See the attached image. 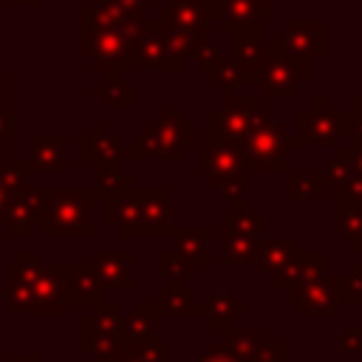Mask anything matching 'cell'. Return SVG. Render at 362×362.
<instances>
[{"label":"cell","instance_id":"obj_1","mask_svg":"<svg viewBox=\"0 0 362 362\" xmlns=\"http://www.w3.org/2000/svg\"><path fill=\"white\" fill-rule=\"evenodd\" d=\"M93 187L51 184L42 187L40 235L45 240H90L93 238Z\"/></svg>","mask_w":362,"mask_h":362},{"label":"cell","instance_id":"obj_2","mask_svg":"<svg viewBox=\"0 0 362 362\" xmlns=\"http://www.w3.org/2000/svg\"><path fill=\"white\" fill-rule=\"evenodd\" d=\"M263 107L260 93H238L223 88L221 107H212L206 116V144H232L243 147L246 136L257 127V113Z\"/></svg>","mask_w":362,"mask_h":362},{"label":"cell","instance_id":"obj_3","mask_svg":"<svg viewBox=\"0 0 362 362\" xmlns=\"http://www.w3.org/2000/svg\"><path fill=\"white\" fill-rule=\"evenodd\" d=\"M14 269L20 272L28 294V314H45V317L65 314L68 291L57 266L45 263L40 252H20L14 260Z\"/></svg>","mask_w":362,"mask_h":362},{"label":"cell","instance_id":"obj_4","mask_svg":"<svg viewBox=\"0 0 362 362\" xmlns=\"http://www.w3.org/2000/svg\"><path fill=\"white\" fill-rule=\"evenodd\" d=\"M181 124H184V110L178 107L158 110V116L147 122L144 130L133 136L130 144L122 150V161H144V158L181 161L187 153L181 141Z\"/></svg>","mask_w":362,"mask_h":362},{"label":"cell","instance_id":"obj_5","mask_svg":"<svg viewBox=\"0 0 362 362\" xmlns=\"http://www.w3.org/2000/svg\"><path fill=\"white\" fill-rule=\"evenodd\" d=\"M351 130V113L348 107H328L325 96H314L311 107H303L297 113V133H288V150H308V147H328L337 150L339 139H345Z\"/></svg>","mask_w":362,"mask_h":362},{"label":"cell","instance_id":"obj_6","mask_svg":"<svg viewBox=\"0 0 362 362\" xmlns=\"http://www.w3.org/2000/svg\"><path fill=\"white\" fill-rule=\"evenodd\" d=\"M260 212L252 209L246 201H235V206L229 212L221 215V260L229 266H246L257 260L260 252Z\"/></svg>","mask_w":362,"mask_h":362},{"label":"cell","instance_id":"obj_7","mask_svg":"<svg viewBox=\"0 0 362 362\" xmlns=\"http://www.w3.org/2000/svg\"><path fill=\"white\" fill-rule=\"evenodd\" d=\"M122 317L124 314L116 300H102L82 317V351L93 362H113L124 351Z\"/></svg>","mask_w":362,"mask_h":362},{"label":"cell","instance_id":"obj_8","mask_svg":"<svg viewBox=\"0 0 362 362\" xmlns=\"http://www.w3.org/2000/svg\"><path fill=\"white\" fill-rule=\"evenodd\" d=\"M314 82V62L311 59H303V57H291L274 45H269V54L260 65V74H257V93L266 99V96H300V88L303 85H311Z\"/></svg>","mask_w":362,"mask_h":362},{"label":"cell","instance_id":"obj_9","mask_svg":"<svg viewBox=\"0 0 362 362\" xmlns=\"http://www.w3.org/2000/svg\"><path fill=\"white\" fill-rule=\"evenodd\" d=\"M240 153L249 175H283L288 153V124L274 119L269 124L255 127L246 136Z\"/></svg>","mask_w":362,"mask_h":362},{"label":"cell","instance_id":"obj_10","mask_svg":"<svg viewBox=\"0 0 362 362\" xmlns=\"http://www.w3.org/2000/svg\"><path fill=\"white\" fill-rule=\"evenodd\" d=\"M144 68H156V71H181L184 62L170 51L161 23L156 20V14L150 11L141 23H136L130 28V48H127V71H144Z\"/></svg>","mask_w":362,"mask_h":362},{"label":"cell","instance_id":"obj_11","mask_svg":"<svg viewBox=\"0 0 362 362\" xmlns=\"http://www.w3.org/2000/svg\"><path fill=\"white\" fill-rule=\"evenodd\" d=\"M130 28L79 31V54H82V59H88L90 68L99 71V74H122V71H127Z\"/></svg>","mask_w":362,"mask_h":362},{"label":"cell","instance_id":"obj_12","mask_svg":"<svg viewBox=\"0 0 362 362\" xmlns=\"http://www.w3.org/2000/svg\"><path fill=\"white\" fill-rule=\"evenodd\" d=\"M272 45L303 59H322L325 57V23L320 17L286 20L280 31L272 34Z\"/></svg>","mask_w":362,"mask_h":362},{"label":"cell","instance_id":"obj_13","mask_svg":"<svg viewBox=\"0 0 362 362\" xmlns=\"http://www.w3.org/2000/svg\"><path fill=\"white\" fill-rule=\"evenodd\" d=\"M192 153H195V173L204 175V181L215 189H221V184H226L229 178L246 173L240 147H232V144H204L201 147V144H195Z\"/></svg>","mask_w":362,"mask_h":362},{"label":"cell","instance_id":"obj_14","mask_svg":"<svg viewBox=\"0 0 362 362\" xmlns=\"http://www.w3.org/2000/svg\"><path fill=\"white\" fill-rule=\"evenodd\" d=\"M40 209H42V187L23 184L20 189L11 192L6 212H3V238L8 240H23L31 235V226L40 223Z\"/></svg>","mask_w":362,"mask_h":362},{"label":"cell","instance_id":"obj_15","mask_svg":"<svg viewBox=\"0 0 362 362\" xmlns=\"http://www.w3.org/2000/svg\"><path fill=\"white\" fill-rule=\"evenodd\" d=\"M274 17V0H212V20L221 23L223 34L263 28Z\"/></svg>","mask_w":362,"mask_h":362},{"label":"cell","instance_id":"obj_16","mask_svg":"<svg viewBox=\"0 0 362 362\" xmlns=\"http://www.w3.org/2000/svg\"><path fill=\"white\" fill-rule=\"evenodd\" d=\"M325 272H328V260H325V252L322 249H300L291 257V263L272 277V286L277 291H283L288 303H294L297 294H300V288L308 286V283H314V280H320Z\"/></svg>","mask_w":362,"mask_h":362},{"label":"cell","instance_id":"obj_17","mask_svg":"<svg viewBox=\"0 0 362 362\" xmlns=\"http://www.w3.org/2000/svg\"><path fill=\"white\" fill-rule=\"evenodd\" d=\"M170 215H173V189L147 187L141 215L122 238H170Z\"/></svg>","mask_w":362,"mask_h":362},{"label":"cell","instance_id":"obj_18","mask_svg":"<svg viewBox=\"0 0 362 362\" xmlns=\"http://www.w3.org/2000/svg\"><path fill=\"white\" fill-rule=\"evenodd\" d=\"M156 17H161L164 23L198 34V37H209V20H212V0H167L158 3L153 8Z\"/></svg>","mask_w":362,"mask_h":362},{"label":"cell","instance_id":"obj_19","mask_svg":"<svg viewBox=\"0 0 362 362\" xmlns=\"http://www.w3.org/2000/svg\"><path fill=\"white\" fill-rule=\"evenodd\" d=\"M65 147L68 139L62 133L57 136H28V175H65L68 173V161H65Z\"/></svg>","mask_w":362,"mask_h":362},{"label":"cell","instance_id":"obj_20","mask_svg":"<svg viewBox=\"0 0 362 362\" xmlns=\"http://www.w3.org/2000/svg\"><path fill=\"white\" fill-rule=\"evenodd\" d=\"M300 317H334L342 305V297H339V277H331V274H322L320 280L308 283L300 288L297 300H294Z\"/></svg>","mask_w":362,"mask_h":362},{"label":"cell","instance_id":"obj_21","mask_svg":"<svg viewBox=\"0 0 362 362\" xmlns=\"http://www.w3.org/2000/svg\"><path fill=\"white\" fill-rule=\"evenodd\" d=\"M122 141L116 133L107 130L105 122H93L90 133H85L79 139V153L82 158L93 167V170H105V167H122Z\"/></svg>","mask_w":362,"mask_h":362},{"label":"cell","instance_id":"obj_22","mask_svg":"<svg viewBox=\"0 0 362 362\" xmlns=\"http://www.w3.org/2000/svg\"><path fill=\"white\" fill-rule=\"evenodd\" d=\"M62 280H65V291H68V303H102L105 300V286L96 277V272L90 269V263H57Z\"/></svg>","mask_w":362,"mask_h":362},{"label":"cell","instance_id":"obj_23","mask_svg":"<svg viewBox=\"0 0 362 362\" xmlns=\"http://www.w3.org/2000/svg\"><path fill=\"white\" fill-rule=\"evenodd\" d=\"M235 45H232V62L243 71L246 82L249 85H257V74H260V65L269 54V45L263 42L260 37V28H252V31H238L232 34Z\"/></svg>","mask_w":362,"mask_h":362},{"label":"cell","instance_id":"obj_24","mask_svg":"<svg viewBox=\"0 0 362 362\" xmlns=\"http://www.w3.org/2000/svg\"><path fill=\"white\" fill-rule=\"evenodd\" d=\"M130 260L133 255L130 252H110V249H96L90 255V269L96 272V277L102 280L105 288H119V291H127L133 286L130 280Z\"/></svg>","mask_w":362,"mask_h":362},{"label":"cell","instance_id":"obj_25","mask_svg":"<svg viewBox=\"0 0 362 362\" xmlns=\"http://www.w3.org/2000/svg\"><path fill=\"white\" fill-rule=\"evenodd\" d=\"M249 314V303H243L240 297H235L232 291H212L204 303H201V311L198 317L206 320L209 328L215 331H229L235 328V320Z\"/></svg>","mask_w":362,"mask_h":362},{"label":"cell","instance_id":"obj_26","mask_svg":"<svg viewBox=\"0 0 362 362\" xmlns=\"http://www.w3.org/2000/svg\"><path fill=\"white\" fill-rule=\"evenodd\" d=\"M144 195H147V187H127L122 189L119 195L107 198L105 201V221L110 226L119 229V235H124L141 215V206H144Z\"/></svg>","mask_w":362,"mask_h":362},{"label":"cell","instance_id":"obj_27","mask_svg":"<svg viewBox=\"0 0 362 362\" xmlns=\"http://www.w3.org/2000/svg\"><path fill=\"white\" fill-rule=\"evenodd\" d=\"M170 240H173V252H178L184 260H189L192 266H206L209 263V226L206 223H187V226H170Z\"/></svg>","mask_w":362,"mask_h":362},{"label":"cell","instance_id":"obj_28","mask_svg":"<svg viewBox=\"0 0 362 362\" xmlns=\"http://www.w3.org/2000/svg\"><path fill=\"white\" fill-rule=\"evenodd\" d=\"M141 20H133L116 0H90L79 11V31H96V28H130Z\"/></svg>","mask_w":362,"mask_h":362},{"label":"cell","instance_id":"obj_29","mask_svg":"<svg viewBox=\"0 0 362 362\" xmlns=\"http://www.w3.org/2000/svg\"><path fill=\"white\" fill-rule=\"evenodd\" d=\"M153 303L158 308V317H198L201 311L198 291L184 286V280H170V286L158 288Z\"/></svg>","mask_w":362,"mask_h":362},{"label":"cell","instance_id":"obj_30","mask_svg":"<svg viewBox=\"0 0 362 362\" xmlns=\"http://www.w3.org/2000/svg\"><path fill=\"white\" fill-rule=\"evenodd\" d=\"M156 317H158V308L156 303H147V300H139L133 303L130 314L122 317V334H124V348L127 345H139V342H147V339H156Z\"/></svg>","mask_w":362,"mask_h":362},{"label":"cell","instance_id":"obj_31","mask_svg":"<svg viewBox=\"0 0 362 362\" xmlns=\"http://www.w3.org/2000/svg\"><path fill=\"white\" fill-rule=\"evenodd\" d=\"M300 252V238H269L260 240V252H257V269L263 277H274L277 272H283L291 257Z\"/></svg>","mask_w":362,"mask_h":362},{"label":"cell","instance_id":"obj_32","mask_svg":"<svg viewBox=\"0 0 362 362\" xmlns=\"http://www.w3.org/2000/svg\"><path fill=\"white\" fill-rule=\"evenodd\" d=\"M337 229L348 240L351 252H362V204L337 192Z\"/></svg>","mask_w":362,"mask_h":362},{"label":"cell","instance_id":"obj_33","mask_svg":"<svg viewBox=\"0 0 362 362\" xmlns=\"http://www.w3.org/2000/svg\"><path fill=\"white\" fill-rule=\"evenodd\" d=\"M93 96L102 99L107 110H130L133 107V85L122 79V74H105L102 82H96Z\"/></svg>","mask_w":362,"mask_h":362},{"label":"cell","instance_id":"obj_34","mask_svg":"<svg viewBox=\"0 0 362 362\" xmlns=\"http://www.w3.org/2000/svg\"><path fill=\"white\" fill-rule=\"evenodd\" d=\"M286 198L288 201H322L328 184L322 173H291L286 170Z\"/></svg>","mask_w":362,"mask_h":362},{"label":"cell","instance_id":"obj_35","mask_svg":"<svg viewBox=\"0 0 362 362\" xmlns=\"http://www.w3.org/2000/svg\"><path fill=\"white\" fill-rule=\"evenodd\" d=\"M221 342L240 362H252L257 348L263 345V334H260V328H229V331H221Z\"/></svg>","mask_w":362,"mask_h":362},{"label":"cell","instance_id":"obj_36","mask_svg":"<svg viewBox=\"0 0 362 362\" xmlns=\"http://www.w3.org/2000/svg\"><path fill=\"white\" fill-rule=\"evenodd\" d=\"M158 23H161V31H164V40H167V45H170V51L181 59V62H187V59H192L195 57V51L204 45V42H209V37H198V34H189V31H181V28H175V25H170V23H164L161 17H156Z\"/></svg>","mask_w":362,"mask_h":362},{"label":"cell","instance_id":"obj_37","mask_svg":"<svg viewBox=\"0 0 362 362\" xmlns=\"http://www.w3.org/2000/svg\"><path fill=\"white\" fill-rule=\"evenodd\" d=\"M93 175H96V184H93L96 201H99V198H102V201H107V198H113V195H119L122 189H127V187H133V184H136V181H133V175H130V173H124L122 167L93 170Z\"/></svg>","mask_w":362,"mask_h":362},{"label":"cell","instance_id":"obj_38","mask_svg":"<svg viewBox=\"0 0 362 362\" xmlns=\"http://www.w3.org/2000/svg\"><path fill=\"white\" fill-rule=\"evenodd\" d=\"M156 272H158V277H167V280H192L198 274V266L184 260L178 252L164 249L156 255Z\"/></svg>","mask_w":362,"mask_h":362},{"label":"cell","instance_id":"obj_39","mask_svg":"<svg viewBox=\"0 0 362 362\" xmlns=\"http://www.w3.org/2000/svg\"><path fill=\"white\" fill-rule=\"evenodd\" d=\"M136 362H173V345L167 339H147L139 345H127L124 348Z\"/></svg>","mask_w":362,"mask_h":362},{"label":"cell","instance_id":"obj_40","mask_svg":"<svg viewBox=\"0 0 362 362\" xmlns=\"http://www.w3.org/2000/svg\"><path fill=\"white\" fill-rule=\"evenodd\" d=\"M206 79L212 82V85H218L221 90L223 88H229V90H238V88H249V82H246V76H243V71L232 62V59H221L212 71H206Z\"/></svg>","mask_w":362,"mask_h":362},{"label":"cell","instance_id":"obj_41","mask_svg":"<svg viewBox=\"0 0 362 362\" xmlns=\"http://www.w3.org/2000/svg\"><path fill=\"white\" fill-rule=\"evenodd\" d=\"M351 175H354V164H351L348 147H337V156L322 167V178H325V184H328V187L339 189Z\"/></svg>","mask_w":362,"mask_h":362},{"label":"cell","instance_id":"obj_42","mask_svg":"<svg viewBox=\"0 0 362 362\" xmlns=\"http://www.w3.org/2000/svg\"><path fill=\"white\" fill-rule=\"evenodd\" d=\"M342 303H362V263H351V269L339 277Z\"/></svg>","mask_w":362,"mask_h":362},{"label":"cell","instance_id":"obj_43","mask_svg":"<svg viewBox=\"0 0 362 362\" xmlns=\"http://www.w3.org/2000/svg\"><path fill=\"white\" fill-rule=\"evenodd\" d=\"M252 362H288V342L286 339H263Z\"/></svg>","mask_w":362,"mask_h":362},{"label":"cell","instance_id":"obj_44","mask_svg":"<svg viewBox=\"0 0 362 362\" xmlns=\"http://www.w3.org/2000/svg\"><path fill=\"white\" fill-rule=\"evenodd\" d=\"M221 59H223L221 48H218V45H212V42H204V45L195 51V57H192L189 62H192V68H195L198 74H206V71H212Z\"/></svg>","mask_w":362,"mask_h":362},{"label":"cell","instance_id":"obj_45","mask_svg":"<svg viewBox=\"0 0 362 362\" xmlns=\"http://www.w3.org/2000/svg\"><path fill=\"white\" fill-rule=\"evenodd\" d=\"M337 351L339 354H362V328H345L337 337Z\"/></svg>","mask_w":362,"mask_h":362},{"label":"cell","instance_id":"obj_46","mask_svg":"<svg viewBox=\"0 0 362 362\" xmlns=\"http://www.w3.org/2000/svg\"><path fill=\"white\" fill-rule=\"evenodd\" d=\"M198 362H240L221 339H212L209 345H206V351L198 356Z\"/></svg>","mask_w":362,"mask_h":362},{"label":"cell","instance_id":"obj_47","mask_svg":"<svg viewBox=\"0 0 362 362\" xmlns=\"http://www.w3.org/2000/svg\"><path fill=\"white\" fill-rule=\"evenodd\" d=\"M246 189H249V175H246V173H240V175L229 178L226 184H221V192H223V198H229L232 204H235V201H243Z\"/></svg>","mask_w":362,"mask_h":362},{"label":"cell","instance_id":"obj_48","mask_svg":"<svg viewBox=\"0 0 362 362\" xmlns=\"http://www.w3.org/2000/svg\"><path fill=\"white\" fill-rule=\"evenodd\" d=\"M339 195H345V198H351V201H356V204H362V175H351L339 189H337Z\"/></svg>","mask_w":362,"mask_h":362},{"label":"cell","instance_id":"obj_49","mask_svg":"<svg viewBox=\"0 0 362 362\" xmlns=\"http://www.w3.org/2000/svg\"><path fill=\"white\" fill-rule=\"evenodd\" d=\"M14 130H17V110H11L0 102V139L11 136Z\"/></svg>","mask_w":362,"mask_h":362},{"label":"cell","instance_id":"obj_50","mask_svg":"<svg viewBox=\"0 0 362 362\" xmlns=\"http://www.w3.org/2000/svg\"><path fill=\"white\" fill-rule=\"evenodd\" d=\"M195 136H198V124L184 119V124H181V141H184V147H187V150H192V147L198 144V141H195Z\"/></svg>","mask_w":362,"mask_h":362},{"label":"cell","instance_id":"obj_51","mask_svg":"<svg viewBox=\"0 0 362 362\" xmlns=\"http://www.w3.org/2000/svg\"><path fill=\"white\" fill-rule=\"evenodd\" d=\"M348 147V144H345ZM348 156H351V164H354V173L362 175V147H348Z\"/></svg>","mask_w":362,"mask_h":362},{"label":"cell","instance_id":"obj_52","mask_svg":"<svg viewBox=\"0 0 362 362\" xmlns=\"http://www.w3.org/2000/svg\"><path fill=\"white\" fill-rule=\"evenodd\" d=\"M348 113H351V119H362V90H359L356 96H351V102H348Z\"/></svg>","mask_w":362,"mask_h":362},{"label":"cell","instance_id":"obj_53","mask_svg":"<svg viewBox=\"0 0 362 362\" xmlns=\"http://www.w3.org/2000/svg\"><path fill=\"white\" fill-rule=\"evenodd\" d=\"M8 198H11V189H8V184H6V181H3V175H0V221H3V212H6Z\"/></svg>","mask_w":362,"mask_h":362},{"label":"cell","instance_id":"obj_54","mask_svg":"<svg viewBox=\"0 0 362 362\" xmlns=\"http://www.w3.org/2000/svg\"><path fill=\"white\" fill-rule=\"evenodd\" d=\"M3 6H28V8H40L42 6V0H3Z\"/></svg>","mask_w":362,"mask_h":362},{"label":"cell","instance_id":"obj_55","mask_svg":"<svg viewBox=\"0 0 362 362\" xmlns=\"http://www.w3.org/2000/svg\"><path fill=\"white\" fill-rule=\"evenodd\" d=\"M136 3H139V6H141V8L147 11V14H150V11H153V8H156V6L161 3V0H136Z\"/></svg>","mask_w":362,"mask_h":362},{"label":"cell","instance_id":"obj_56","mask_svg":"<svg viewBox=\"0 0 362 362\" xmlns=\"http://www.w3.org/2000/svg\"><path fill=\"white\" fill-rule=\"evenodd\" d=\"M6 362H42L40 356H6Z\"/></svg>","mask_w":362,"mask_h":362},{"label":"cell","instance_id":"obj_57","mask_svg":"<svg viewBox=\"0 0 362 362\" xmlns=\"http://www.w3.org/2000/svg\"><path fill=\"white\" fill-rule=\"evenodd\" d=\"M113 362H136V359H133V356H130L127 351H122V354H119V356H116Z\"/></svg>","mask_w":362,"mask_h":362},{"label":"cell","instance_id":"obj_58","mask_svg":"<svg viewBox=\"0 0 362 362\" xmlns=\"http://www.w3.org/2000/svg\"><path fill=\"white\" fill-rule=\"evenodd\" d=\"M3 93H6V76H3V71H0V102H3Z\"/></svg>","mask_w":362,"mask_h":362},{"label":"cell","instance_id":"obj_59","mask_svg":"<svg viewBox=\"0 0 362 362\" xmlns=\"http://www.w3.org/2000/svg\"><path fill=\"white\" fill-rule=\"evenodd\" d=\"M6 164V156H3V139H0V167Z\"/></svg>","mask_w":362,"mask_h":362},{"label":"cell","instance_id":"obj_60","mask_svg":"<svg viewBox=\"0 0 362 362\" xmlns=\"http://www.w3.org/2000/svg\"><path fill=\"white\" fill-rule=\"evenodd\" d=\"M359 305H362V303H359Z\"/></svg>","mask_w":362,"mask_h":362}]
</instances>
